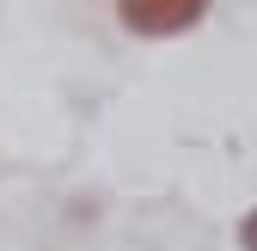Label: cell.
I'll return each instance as SVG.
<instances>
[{"label": "cell", "mask_w": 257, "mask_h": 251, "mask_svg": "<svg viewBox=\"0 0 257 251\" xmlns=\"http://www.w3.org/2000/svg\"><path fill=\"white\" fill-rule=\"evenodd\" d=\"M208 0H116L122 31L135 37H184L190 25H202Z\"/></svg>", "instance_id": "6da1fadb"}, {"label": "cell", "mask_w": 257, "mask_h": 251, "mask_svg": "<svg viewBox=\"0 0 257 251\" xmlns=\"http://www.w3.org/2000/svg\"><path fill=\"white\" fill-rule=\"evenodd\" d=\"M239 245H245V251H257V208L239 221Z\"/></svg>", "instance_id": "7a4b0ae2"}]
</instances>
